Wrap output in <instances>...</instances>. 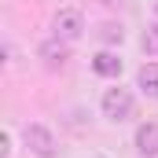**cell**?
I'll use <instances>...</instances> for the list:
<instances>
[{"label":"cell","mask_w":158,"mask_h":158,"mask_svg":"<svg viewBox=\"0 0 158 158\" xmlns=\"http://www.w3.org/2000/svg\"><path fill=\"white\" fill-rule=\"evenodd\" d=\"M7 151H11V140H7V136H0V158H7Z\"/></svg>","instance_id":"obj_10"},{"label":"cell","mask_w":158,"mask_h":158,"mask_svg":"<svg viewBox=\"0 0 158 158\" xmlns=\"http://www.w3.org/2000/svg\"><path fill=\"white\" fill-rule=\"evenodd\" d=\"M103 40H121V30L118 26H103Z\"/></svg>","instance_id":"obj_9"},{"label":"cell","mask_w":158,"mask_h":158,"mask_svg":"<svg viewBox=\"0 0 158 158\" xmlns=\"http://www.w3.org/2000/svg\"><path fill=\"white\" fill-rule=\"evenodd\" d=\"M81 30H85L81 11H59L55 15V40H77Z\"/></svg>","instance_id":"obj_3"},{"label":"cell","mask_w":158,"mask_h":158,"mask_svg":"<svg viewBox=\"0 0 158 158\" xmlns=\"http://www.w3.org/2000/svg\"><path fill=\"white\" fill-rule=\"evenodd\" d=\"M92 70H96L99 77H118V74H121V59L110 55V52H99V55L92 59Z\"/></svg>","instance_id":"obj_5"},{"label":"cell","mask_w":158,"mask_h":158,"mask_svg":"<svg viewBox=\"0 0 158 158\" xmlns=\"http://www.w3.org/2000/svg\"><path fill=\"white\" fill-rule=\"evenodd\" d=\"M136 151H140L143 158L158 155V125L155 121H143V125L136 129Z\"/></svg>","instance_id":"obj_4"},{"label":"cell","mask_w":158,"mask_h":158,"mask_svg":"<svg viewBox=\"0 0 158 158\" xmlns=\"http://www.w3.org/2000/svg\"><path fill=\"white\" fill-rule=\"evenodd\" d=\"M140 48H143L147 55H158V26L143 30V37H140Z\"/></svg>","instance_id":"obj_8"},{"label":"cell","mask_w":158,"mask_h":158,"mask_svg":"<svg viewBox=\"0 0 158 158\" xmlns=\"http://www.w3.org/2000/svg\"><path fill=\"white\" fill-rule=\"evenodd\" d=\"M40 55H44V63H48V66H63V63H66V40H63V44L48 40V44L40 48Z\"/></svg>","instance_id":"obj_7"},{"label":"cell","mask_w":158,"mask_h":158,"mask_svg":"<svg viewBox=\"0 0 158 158\" xmlns=\"http://www.w3.org/2000/svg\"><path fill=\"white\" fill-rule=\"evenodd\" d=\"M136 85H140L147 96H158V63H143L140 74H136Z\"/></svg>","instance_id":"obj_6"},{"label":"cell","mask_w":158,"mask_h":158,"mask_svg":"<svg viewBox=\"0 0 158 158\" xmlns=\"http://www.w3.org/2000/svg\"><path fill=\"white\" fill-rule=\"evenodd\" d=\"M103 114L110 121H125L132 114V96H129V88H107V92H103Z\"/></svg>","instance_id":"obj_1"},{"label":"cell","mask_w":158,"mask_h":158,"mask_svg":"<svg viewBox=\"0 0 158 158\" xmlns=\"http://www.w3.org/2000/svg\"><path fill=\"white\" fill-rule=\"evenodd\" d=\"M22 136H26V147L37 158H55V136H52L44 125H26Z\"/></svg>","instance_id":"obj_2"}]
</instances>
